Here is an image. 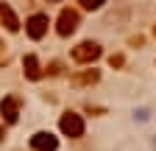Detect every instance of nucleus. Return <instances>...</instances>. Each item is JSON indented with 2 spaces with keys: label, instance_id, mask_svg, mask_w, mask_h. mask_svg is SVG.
<instances>
[{
  "label": "nucleus",
  "instance_id": "1",
  "mask_svg": "<svg viewBox=\"0 0 156 151\" xmlns=\"http://www.w3.org/2000/svg\"><path fill=\"white\" fill-rule=\"evenodd\" d=\"M101 45L98 42H81V45H75L73 48V62L78 64H92L95 59H101Z\"/></svg>",
  "mask_w": 156,
  "mask_h": 151
},
{
  "label": "nucleus",
  "instance_id": "2",
  "mask_svg": "<svg viewBox=\"0 0 156 151\" xmlns=\"http://www.w3.org/2000/svg\"><path fill=\"white\" fill-rule=\"evenodd\" d=\"M58 129H62L64 137H81L84 134V120H81V115H75V112H64L62 120H58Z\"/></svg>",
  "mask_w": 156,
  "mask_h": 151
},
{
  "label": "nucleus",
  "instance_id": "3",
  "mask_svg": "<svg viewBox=\"0 0 156 151\" xmlns=\"http://www.w3.org/2000/svg\"><path fill=\"white\" fill-rule=\"evenodd\" d=\"M48 25H50L48 14L36 11V14H31V17H28V23H25V34L31 36V39H42V36L48 34Z\"/></svg>",
  "mask_w": 156,
  "mask_h": 151
},
{
  "label": "nucleus",
  "instance_id": "4",
  "mask_svg": "<svg viewBox=\"0 0 156 151\" xmlns=\"http://www.w3.org/2000/svg\"><path fill=\"white\" fill-rule=\"evenodd\" d=\"M75 28H78V11H73V9H64L62 14H58V25H56V31L62 34V36H70Z\"/></svg>",
  "mask_w": 156,
  "mask_h": 151
},
{
  "label": "nucleus",
  "instance_id": "5",
  "mask_svg": "<svg viewBox=\"0 0 156 151\" xmlns=\"http://www.w3.org/2000/svg\"><path fill=\"white\" fill-rule=\"evenodd\" d=\"M31 148L34 151H56L58 148V140L50 134V131H36L31 137Z\"/></svg>",
  "mask_w": 156,
  "mask_h": 151
},
{
  "label": "nucleus",
  "instance_id": "6",
  "mask_svg": "<svg viewBox=\"0 0 156 151\" xmlns=\"http://www.w3.org/2000/svg\"><path fill=\"white\" fill-rule=\"evenodd\" d=\"M0 115L6 118V123H17V118H20V98L17 95L3 98L0 101Z\"/></svg>",
  "mask_w": 156,
  "mask_h": 151
},
{
  "label": "nucleus",
  "instance_id": "7",
  "mask_svg": "<svg viewBox=\"0 0 156 151\" xmlns=\"http://www.w3.org/2000/svg\"><path fill=\"white\" fill-rule=\"evenodd\" d=\"M23 67H25V79L36 81V79H42V67H39V59L34 53H28L25 59H23Z\"/></svg>",
  "mask_w": 156,
  "mask_h": 151
},
{
  "label": "nucleus",
  "instance_id": "8",
  "mask_svg": "<svg viewBox=\"0 0 156 151\" xmlns=\"http://www.w3.org/2000/svg\"><path fill=\"white\" fill-rule=\"evenodd\" d=\"M0 23H3L9 31H20V20H17V14H14L11 6H6V3H0Z\"/></svg>",
  "mask_w": 156,
  "mask_h": 151
},
{
  "label": "nucleus",
  "instance_id": "9",
  "mask_svg": "<svg viewBox=\"0 0 156 151\" xmlns=\"http://www.w3.org/2000/svg\"><path fill=\"white\" fill-rule=\"evenodd\" d=\"M98 79H101V73L98 70H84V73H78V76H73V84L75 87H87V84H98Z\"/></svg>",
  "mask_w": 156,
  "mask_h": 151
},
{
  "label": "nucleus",
  "instance_id": "10",
  "mask_svg": "<svg viewBox=\"0 0 156 151\" xmlns=\"http://www.w3.org/2000/svg\"><path fill=\"white\" fill-rule=\"evenodd\" d=\"M81 3V9H87V11H95V9H101L106 0H78Z\"/></svg>",
  "mask_w": 156,
  "mask_h": 151
},
{
  "label": "nucleus",
  "instance_id": "11",
  "mask_svg": "<svg viewBox=\"0 0 156 151\" xmlns=\"http://www.w3.org/2000/svg\"><path fill=\"white\" fill-rule=\"evenodd\" d=\"M109 64H112V67H123V56H120V53H117V56H112V59H109Z\"/></svg>",
  "mask_w": 156,
  "mask_h": 151
},
{
  "label": "nucleus",
  "instance_id": "12",
  "mask_svg": "<svg viewBox=\"0 0 156 151\" xmlns=\"http://www.w3.org/2000/svg\"><path fill=\"white\" fill-rule=\"evenodd\" d=\"M48 73H50V76H58V73H62V64H58V62H53V64L48 67Z\"/></svg>",
  "mask_w": 156,
  "mask_h": 151
},
{
  "label": "nucleus",
  "instance_id": "13",
  "mask_svg": "<svg viewBox=\"0 0 156 151\" xmlns=\"http://www.w3.org/2000/svg\"><path fill=\"white\" fill-rule=\"evenodd\" d=\"M3 48H6V45H3V42H0V64H6V59H9V56H6V50H3Z\"/></svg>",
  "mask_w": 156,
  "mask_h": 151
},
{
  "label": "nucleus",
  "instance_id": "14",
  "mask_svg": "<svg viewBox=\"0 0 156 151\" xmlns=\"http://www.w3.org/2000/svg\"><path fill=\"white\" fill-rule=\"evenodd\" d=\"M3 137H6V129H3V126H0V140H3Z\"/></svg>",
  "mask_w": 156,
  "mask_h": 151
},
{
  "label": "nucleus",
  "instance_id": "15",
  "mask_svg": "<svg viewBox=\"0 0 156 151\" xmlns=\"http://www.w3.org/2000/svg\"><path fill=\"white\" fill-rule=\"evenodd\" d=\"M48 3H58V0H48Z\"/></svg>",
  "mask_w": 156,
  "mask_h": 151
},
{
  "label": "nucleus",
  "instance_id": "16",
  "mask_svg": "<svg viewBox=\"0 0 156 151\" xmlns=\"http://www.w3.org/2000/svg\"><path fill=\"white\" fill-rule=\"evenodd\" d=\"M153 36H156V28H153Z\"/></svg>",
  "mask_w": 156,
  "mask_h": 151
}]
</instances>
